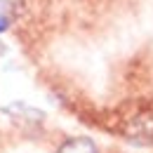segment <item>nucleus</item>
Wrapping results in <instances>:
<instances>
[{
  "instance_id": "obj_1",
  "label": "nucleus",
  "mask_w": 153,
  "mask_h": 153,
  "mask_svg": "<svg viewBox=\"0 0 153 153\" xmlns=\"http://www.w3.org/2000/svg\"><path fill=\"white\" fill-rule=\"evenodd\" d=\"M127 137L134 139V144H151L153 141V118L141 115L130 123L127 127Z\"/></svg>"
},
{
  "instance_id": "obj_2",
  "label": "nucleus",
  "mask_w": 153,
  "mask_h": 153,
  "mask_svg": "<svg viewBox=\"0 0 153 153\" xmlns=\"http://www.w3.org/2000/svg\"><path fill=\"white\" fill-rule=\"evenodd\" d=\"M57 153H99V151H97V146H94L92 139H87V137H76V139L64 141V144L59 146Z\"/></svg>"
},
{
  "instance_id": "obj_3",
  "label": "nucleus",
  "mask_w": 153,
  "mask_h": 153,
  "mask_svg": "<svg viewBox=\"0 0 153 153\" xmlns=\"http://www.w3.org/2000/svg\"><path fill=\"white\" fill-rule=\"evenodd\" d=\"M21 7H24V0H0V12H2V10H7V12L19 14Z\"/></svg>"
},
{
  "instance_id": "obj_4",
  "label": "nucleus",
  "mask_w": 153,
  "mask_h": 153,
  "mask_svg": "<svg viewBox=\"0 0 153 153\" xmlns=\"http://www.w3.org/2000/svg\"><path fill=\"white\" fill-rule=\"evenodd\" d=\"M7 26H10V17H5V14H0V33H2V31H5Z\"/></svg>"
}]
</instances>
